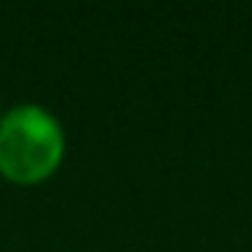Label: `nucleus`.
<instances>
[{
    "label": "nucleus",
    "instance_id": "f257e3e1",
    "mask_svg": "<svg viewBox=\"0 0 252 252\" xmlns=\"http://www.w3.org/2000/svg\"><path fill=\"white\" fill-rule=\"evenodd\" d=\"M63 125L46 106L17 103L0 114V174L14 182H38L60 165Z\"/></svg>",
    "mask_w": 252,
    "mask_h": 252
}]
</instances>
